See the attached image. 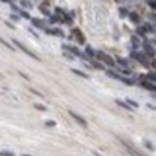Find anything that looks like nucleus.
<instances>
[{
  "instance_id": "obj_1",
  "label": "nucleus",
  "mask_w": 156,
  "mask_h": 156,
  "mask_svg": "<svg viewBox=\"0 0 156 156\" xmlns=\"http://www.w3.org/2000/svg\"><path fill=\"white\" fill-rule=\"evenodd\" d=\"M12 42H13V43H14L16 46H17L18 48H21V49H22V51H23L24 53H25V54H28L29 56H31V58H32V59H35V60H37V61H41V59L38 58V56H37L36 54H34V53H32L31 51H29V49H28V48H27L25 46H24V45H22V43L19 42V41H18V40H16V38H12Z\"/></svg>"
},
{
  "instance_id": "obj_2",
  "label": "nucleus",
  "mask_w": 156,
  "mask_h": 156,
  "mask_svg": "<svg viewBox=\"0 0 156 156\" xmlns=\"http://www.w3.org/2000/svg\"><path fill=\"white\" fill-rule=\"evenodd\" d=\"M71 32H72V35H73V36H71L70 38H75L79 45H84V42H85V37L83 36V34H82V31H80L78 28L72 29V31H71Z\"/></svg>"
},
{
  "instance_id": "obj_3",
  "label": "nucleus",
  "mask_w": 156,
  "mask_h": 156,
  "mask_svg": "<svg viewBox=\"0 0 156 156\" xmlns=\"http://www.w3.org/2000/svg\"><path fill=\"white\" fill-rule=\"evenodd\" d=\"M142 46H143V49H144V54L151 56V58L154 59V56H155V49H154L153 46H150V41L149 40H144V42L142 43Z\"/></svg>"
},
{
  "instance_id": "obj_4",
  "label": "nucleus",
  "mask_w": 156,
  "mask_h": 156,
  "mask_svg": "<svg viewBox=\"0 0 156 156\" xmlns=\"http://www.w3.org/2000/svg\"><path fill=\"white\" fill-rule=\"evenodd\" d=\"M61 48L63 49H65V51H69L73 56L75 55H77V56H79L80 55V51H79V48L78 47H76V46H70V45H63L61 46Z\"/></svg>"
},
{
  "instance_id": "obj_5",
  "label": "nucleus",
  "mask_w": 156,
  "mask_h": 156,
  "mask_svg": "<svg viewBox=\"0 0 156 156\" xmlns=\"http://www.w3.org/2000/svg\"><path fill=\"white\" fill-rule=\"evenodd\" d=\"M69 114H70V115L73 118V119H75L77 122H78V124L79 125H82V126H84V127H87V121L83 119V118H82L80 115H78V114L77 113H75V112H72V111H69Z\"/></svg>"
},
{
  "instance_id": "obj_6",
  "label": "nucleus",
  "mask_w": 156,
  "mask_h": 156,
  "mask_svg": "<svg viewBox=\"0 0 156 156\" xmlns=\"http://www.w3.org/2000/svg\"><path fill=\"white\" fill-rule=\"evenodd\" d=\"M101 60L106 64V65H108V66H115V61H114V59L112 58L111 55H108V54H106V53H103L102 54V56H101Z\"/></svg>"
},
{
  "instance_id": "obj_7",
  "label": "nucleus",
  "mask_w": 156,
  "mask_h": 156,
  "mask_svg": "<svg viewBox=\"0 0 156 156\" xmlns=\"http://www.w3.org/2000/svg\"><path fill=\"white\" fill-rule=\"evenodd\" d=\"M31 23H32V25L38 28V29H42V30H46V22L42 21V19H40V18H32L31 19Z\"/></svg>"
},
{
  "instance_id": "obj_8",
  "label": "nucleus",
  "mask_w": 156,
  "mask_h": 156,
  "mask_svg": "<svg viewBox=\"0 0 156 156\" xmlns=\"http://www.w3.org/2000/svg\"><path fill=\"white\" fill-rule=\"evenodd\" d=\"M45 32L47 35H56V36H60V37H64L65 34L61 29H58V28H54V29H46Z\"/></svg>"
},
{
  "instance_id": "obj_9",
  "label": "nucleus",
  "mask_w": 156,
  "mask_h": 156,
  "mask_svg": "<svg viewBox=\"0 0 156 156\" xmlns=\"http://www.w3.org/2000/svg\"><path fill=\"white\" fill-rule=\"evenodd\" d=\"M136 59H137L139 63H141V64H143L145 67H149V60H148L146 55H145L144 53H137Z\"/></svg>"
},
{
  "instance_id": "obj_10",
  "label": "nucleus",
  "mask_w": 156,
  "mask_h": 156,
  "mask_svg": "<svg viewBox=\"0 0 156 156\" xmlns=\"http://www.w3.org/2000/svg\"><path fill=\"white\" fill-rule=\"evenodd\" d=\"M139 85H141V87H143V88H144V89H146V90H149V91H151V93H155V91H156L155 84L150 83V82L142 80V82H141V84H139Z\"/></svg>"
},
{
  "instance_id": "obj_11",
  "label": "nucleus",
  "mask_w": 156,
  "mask_h": 156,
  "mask_svg": "<svg viewBox=\"0 0 156 156\" xmlns=\"http://www.w3.org/2000/svg\"><path fill=\"white\" fill-rule=\"evenodd\" d=\"M129 18H130V21L132 23L138 24L139 21H141V16H139L137 12H131V13H129Z\"/></svg>"
},
{
  "instance_id": "obj_12",
  "label": "nucleus",
  "mask_w": 156,
  "mask_h": 156,
  "mask_svg": "<svg viewBox=\"0 0 156 156\" xmlns=\"http://www.w3.org/2000/svg\"><path fill=\"white\" fill-rule=\"evenodd\" d=\"M131 43H132V47L135 48V49H137L138 47H141V40L138 38V36H136V35H131Z\"/></svg>"
},
{
  "instance_id": "obj_13",
  "label": "nucleus",
  "mask_w": 156,
  "mask_h": 156,
  "mask_svg": "<svg viewBox=\"0 0 156 156\" xmlns=\"http://www.w3.org/2000/svg\"><path fill=\"white\" fill-rule=\"evenodd\" d=\"M90 64H91V67L96 69V70H101V71H104V66L100 63V61H97V60H93L90 61Z\"/></svg>"
},
{
  "instance_id": "obj_14",
  "label": "nucleus",
  "mask_w": 156,
  "mask_h": 156,
  "mask_svg": "<svg viewBox=\"0 0 156 156\" xmlns=\"http://www.w3.org/2000/svg\"><path fill=\"white\" fill-rule=\"evenodd\" d=\"M84 53H85V55L88 56V58H94V56H95V51L93 49L91 46H87Z\"/></svg>"
},
{
  "instance_id": "obj_15",
  "label": "nucleus",
  "mask_w": 156,
  "mask_h": 156,
  "mask_svg": "<svg viewBox=\"0 0 156 156\" xmlns=\"http://www.w3.org/2000/svg\"><path fill=\"white\" fill-rule=\"evenodd\" d=\"M145 32H151V34H155V27L154 24H150V23H145L143 25Z\"/></svg>"
},
{
  "instance_id": "obj_16",
  "label": "nucleus",
  "mask_w": 156,
  "mask_h": 156,
  "mask_svg": "<svg viewBox=\"0 0 156 156\" xmlns=\"http://www.w3.org/2000/svg\"><path fill=\"white\" fill-rule=\"evenodd\" d=\"M106 75H107L108 77H111V78H113V79H118L119 80V78H120V75H118L117 72H114L112 70H107V71H106Z\"/></svg>"
},
{
  "instance_id": "obj_17",
  "label": "nucleus",
  "mask_w": 156,
  "mask_h": 156,
  "mask_svg": "<svg viewBox=\"0 0 156 156\" xmlns=\"http://www.w3.org/2000/svg\"><path fill=\"white\" fill-rule=\"evenodd\" d=\"M117 63L120 65V66H122V67H127L129 66L127 60L124 59V58H121V56H117Z\"/></svg>"
},
{
  "instance_id": "obj_18",
  "label": "nucleus",
  "mask_w": 156,
  "mask_h": 156,
  "mask_svg": "<svg viewBox=\"0 0 156 156\" xmlns=\"http://www.w3.org/2000/svg\"><path fill=\"white\" fill-rule=\"evenodd\" d=\"M71 71H72L73 73H76V75H77V76H79V77H83V78H85V79H89V76L87 75V73L82 72L80 70H77V69H71Z\"/></svg>"
},
{
  "instance_id": "obj_19",
  "label": "nucleus",
  "mask_w": 156,
  "mask_h": 156,
  "mask_svg": "<svg viewBox=\"0 0 156 156\" xmlns=\"http://www.w3.org/2000/svg\"><path fill=\"white\" fill-rule=\"evenodd\" d=\"M60 22H63V23H66V24H69V25H71V24L73 23V18L71 17V16H69V14H66V13H65L64 18H63Z\"/></svg>"
},
{
  "instance_id": "obj_20",
  "label": "nucleus",
  "mask_w": 156,
  "mask_h": 156,
  "mask_svg": "<svg viewBox=\"0 0 156 156\" xmlns=\"http://www.w3.org/2000/svg\"><path fill=\"white\" fill-rule=\"evenodd\" d=\"M115 102H117V104H118V106H120V107H122V108H125V109H127V111H131V112H132L131 107H130L129 104H126V102L121 101V100H115Z\"/></svg>"
},
{
  "instance_id": "obj_21",
  "label": "nucleus",
  "mask_w": 156,
  "mask_h": 156,
  "mask_svg": "<svg viewBox=\"0 0 156 156\" xmlns=\"http://www.w3.org/2000/svg\"><path fill=\"white\" fill-rule=\"evenodd\" d=\"M145 78H146V79H149L151 83L154 84L155 82H156V75H155V72H154V71H153V72H149V73H148V75L145 76ZM149 80H148V82H149Z\"/></svg>"
},
{
  "instance_id": "obj_22",
  "label": "nucleus",
  "mask_w": 156,
  "mask_h": 156,
  "mask_svg": "<svg viewBox=\"0 0 156 156\" xmlns=\"http://www.w3.org/2000/svg\"><path fill=\"white\" fill-rule=\"evenodd\" d=\"M119 80H121V82H122V83H125L126 85H133V84H135V80H133V79H129V78H125V77H121V76H120Z\"/></svg>"
},
{
  "instance_id": "obj_23",
  "label": "nucleus",
  "mask_w": 156,
  "mask_h": 156,
  "mask_svg": "<svg viewBox=\"0 0 156 156\" xmlns=\"http://www.w3.org/2000/svg\"><path fill=\"white\" fill-rule=\"evenodd\" d=\"M58 22H60V17L58 14H51L49 16V23H52V24H54V23H58Z\"/></svg>"
},
{
  "instance_id": "obj_24",
  "label": "nucleus",
  "mask_w": 156,
  "mask_h": 156,
  "mask_svg": "<svg viewBox=\"0 0 156 156\" xmlns=\"http://www.w3.org/2000/svg\"><path fill=\"white\" fill-rule=\"evenodd\" d=\"M119 13H120V17L121 18H125L126 16H129V11H127L126 7H120V9H119Z\"/></svg>"
},
{
  "instance_id": "obj_25",
  "label": "nucleus",
  "mask_w": 156,
  "mask_h": 156,
  "mask_svg": "<svg viewBox=\"0 0 156 156\" xmlns=\"http://www.w3.org/2000/svg\"><path fill=\"white\" fill-rule=\"evenodd\" d=\"M136 32H137V35H141L142 37H144L145 34H146L145 30H144V28H143V25H142V27H137V28H136ZM137 35H136V36H137Z\"/></svg>"
},
{
  "instance_id": "obj_26",
  "label": "nucleus",
  "mask_w": 156,
  "mask_h": 156,
  "mask_svg": "<svg viewBox=\"0 0 156 156\" xmlns=\"http://www.w3.org/2000/svg\"><path fill=\"white\" fill-rule=\"evenodd\" d=\"M38 10H40V12H41V13L45 14V16H51V11H49L48 9H46V7H43L42 5L38 6Z\"/></svg>"
},
{
  "instance_id": "obj_27",
  "label": "nucleus",
  "mask_w": 156,
  "mask_h": 156,
  "mask_svg": "<svg viewBox=\"0 0 156 156\" xmlns=\"http://www.w3.org/2000/svg\"><path fill=\"white\" fill-rule=\"evenodd\" d=\"M126 104H129L130 107H131V106H132V107H135V108H138V107H139V104H138L136 101L131 100V98H126Z\"/></svg>"
},
{
  "instance_id": "obj_28",
  "label": "nucleus",
  "mask_w": 156,
  "mask_h": 156,
  "mask_svg": "<svg viewBox=\"0 0 156 156\" xmlns=\"http://www.w3.org/2000/svg\"><path fill=\"white\" fill-rule=\"evenodd\" d=\"M0 43H3L4 46H6L7 48L10 49V51H14V48H13L11 45H9V42H7V41H5L4 38H1V37H0Z\"/></svg>"
},
{
  "instance_id": "obj_29",
  "label": "nucleus",
  "mask_w": 156,
  "mask_h": 156,
  "mask_svg": "<svg viewBox=\"0 0 156 156\" xmlns=\"http://www.w3.org/2000/svg\"><path fill=\"white\" fill-rule=\"evenodd\" d=\"M144 145H145L146 149H149L150 151H154V150H155V149H154V145H153L149 141H144Z\"/></svg>"
},
{
  "instance_id": "obj_30",
  "label": "nucleus",
  "mask_w": 156,
  "mask_h": 156,
  "mask_svg": "<svg viewBox=\"0 0 156 156\" xmlns=\"http://www.w3.org/2000/svg\"><path fill=\"white\" fill-rule=\"evenodd\" d=\"M54 11H55V14H58L59 17H60V16H63V17L65 16V12H64V10H63V9H60V7H55V9H54Z\"/></svg>"
},
{
  "instance_id": "obj_31",
  "label": "nucleus",
  "mask_w": 156,
  "mask_h": 156,
  "mask_svg": "<svg viewBox=\"0 0 156 156\" xmlns=\"http://www.w3.org/2000/svg\"><path fill=\"white\" fill-rule=\"evenodd\" d=\"M0 156H14V154L9 150H3V151H0Z\"/></svg>"
},
{
  "instance_id": "obj_32",
  "label": "nucleus",
  "mask_w": 156,
  "mask_h": 156,
  "mask_svg": "<svg viewBox=\"0 0 156 156\" xmlns=\"http://www.w3.org/2000/svg\"><path fill=\"white\" fill-rule=\"evenodd\" d=\"M21 5L23 7H27V9H32V4L30 1H21Z\"/></svg>"
},
{
  "instance_id": "obj_33",
  "label": "nucleus",
  "mask_w": 156,
  "mask_h": 156,
  "mask_svg": "<svg viewBox=\"0 0 156 156\" xmlns=\"http://www.w3.org/2000/svg\"><path fill=\"white\" fill-rule=\"evenodd\" d=\"M63 55H64L66 59H69V60H75V56H73L71 53H69V52H64Z\"/></svg>"
},
{
  "instance_id": "obj_34",
  "label": "nucleus",
  "mask_w": 156,
  "mask_h": 156,
  "mask_svg": "<svg viewBox=\"0 0 156 156\" xmlns=\"http://www.w3.org/2000/svg\"><path fill=\"white\" fill-rule=\"evenodd\" d=\"M34 107H35L36 109H38V111H42V112H46V111H47V108L45 107V106L38 104V103H35V104H34Z\"/></svg>"
},
{
  "instance_id": "obj_35",
  "label": "nucleus",
  "mask_w": 156,
  "mask_h": 156,
  "mask_svg": "<svg viewBox=\"0 0 156 156\" xmlns=\"http://www.w3.org/2000/svg\"><path fill=\"white\" fill-rule=\"evenodd\" d=\"M10 18L12 19V21H14V22H19L21 21V17L18 14H14V13H11L10 14Z\"/></svg>"
},
{
  "instance_id": "obj_36",
  "label": "nucleus",
  "mask_w": 156,
  "mask_h": 156,
  "mask_svg": "<svg viewBox=\"0 0 156 156\" xmlns=\"http://www.w3.org/2000/svg\"><path fill=\"white\" fill-rule=\"evenodd\" d=\"M18 13L22 16L23 18H25V19H30V14H29L28 12H25V11H19Z\"/></svg>"
},
{
  "instance_id": "obj_37",
  "label": "nucleus",
  "mask_w": 156,
  "mask_h": 156,
  "mask_svg": "<svg viewBox=\"0 0 156 156\" xmlns=\"http://www.w3.org/2000/svg\"><path fill=\"white\" fill-rule=\"evenodd\" d=\"M45 125L48 126V127H54L56 124H55V121H53V120H48V121L45 122Z\"/></svg>"
},
{
  "instance_id": "obj_38",
  "label": "nucleus",
  "mask_w": 156,
  "mask_h": 156,
  "mask_svg": "<svg viewBox=\"0 0 156 156\" xmlns=\"http://www.w3.org/2000/svg\"><path fill=\"white\" fill-rule=\"evenodd\" d=\"M146 4H148V5H149V6L151 7V9H153V10H155V7H156V3L154 1V0H150V1H148Z\"/></svg>"
},
{
  "instance_id": "obj_39",
  "label": "nucleus",
  "mask_w": 156,
  "mask_h": 156,
  "mask_svg": "<svg viewBox=\"0 0 156 156\" xmlns=\"http://www.w3.org/2000/svg\"><path fill=\"white\" fill-rule=\"evenodd\" d=\"M10 6H11V9H12L13 11H16V12H19V9H18V7L16 6L13 3H10Z\"/></svg>"
},
{
  "instance_id": "obj_40",
  "label": "nucleus",
  "mask_w": 156,
  "mask_h": 156,
  "mask_svg": "<svg viewBox=\"0 0 156 156\" xmlns=\"http://www.w3.org/2000/svg\"><path fill=\"white\" fill-rule=\"evenodd\" d=\"M121 73H122V75H125V76H130L132 72L129 71V70H121Z\"/></svg>"
},
{
  "instance_id": "obj_41",
  "label": "nucleus",
  "mask_w": 156,
  "mask_h": 156,
  "mask_svg": "<svg viewBox=\"0 0 156 156\" xmlns=\"http://www.w3.org/2000/svg\"><path fill=\"white\" fill-rule=\"evenodd\" d=\"M5 24H6V27H9L10 29H12V30H14L16 29V27L14 25H12V24L10 23V22H5Z\"/></svg>"
},
{
  "instance_id": "obj_42",
  "label": "nucleus",
  "mask_w": 156,
  "mask_h": 156,
  "mask_svg": "<svg viewBox=\"0 0 156 156\" xmlns=\"http://www.w3.org/2000/svg\"><path fill=\"white\" fill-rule=\"evenodd\" d=\"M79 58L80 59H83V60H88L89 58H88V56L85 55V53H80V55H79Z\"/></svg>"
},
{
  "instance_id": "obj_43",
  "label": "nucleus",
  "mask_w": 156,
  "mask_h": 156,
  "mask_svg": "<svg viewBox=\"0 0 156 156\" xmlns=\"http://www.w3.org/2000/svg\"><path fill=\"white\" fill-rule=\"evenodd\" d=\"M130 56H131V58H132V59H136V56H137V52H136V51H133V52H131Z\"/></svg>"
},
{
  "instance_id": "obj_44",
  "label": "nucleus",
  "mask_w": 156,
  "mask_h": 156,
  "mask_svg": "<svg viewBox=\"0 0 156 156\" xmlns=\"http://www.w3.org/2000/svg\"><path fill=\"white\" fill-rule=\"evenodd\" d=\"M149 19H151L153 22H155V19H156V17H155V13H154V12L149 14Z\"/></svg>"
},
{
  "instance_id": "obj_45",
  "label": "nucleus",
  "mask_w": 156,
  "mask_h": 156,
  "mask_svg": "<svg viewBox=\"0 0 156 156\" xmlns=\"http://www.w3.org/2000/svg\"><path fill=\"white\" fill-rule=\"evenodd\" d=\"M18 73H19V76H22L23 78H25V79H28V80H30V78H29V77H28L27 75H24V73H23V72H21V71H19Z\"/></svg>"
},
{
  "instance_id": "obj_46",
  "label": "nucleus",
  "mask_w": 156,
  "mask_h": 156,
  "mask_svg": "<svg viewBox=\"0 0 156 156\" xmlns=\"http://www.w3.org/2000/svg\"><path fill=\"white\" fill-rule=\"evenodd\" d=\"M30 91H32V93H34L35 95H37V96H40V97H43V96H42V95H41L40 93H37V91H36V90H34V89H30Z\"/></svg>"
},
{
  "instance_id": "obj_47",
  "label": "nucleus",
  "mask_w": 156,
  "mask_h": 156,
  "mask_svg": "<svg viewBox=\"0 0 156 156\" xmlns=\"http://www.w3.org/2000/svg\"><path fill=\"white\" fill-rule=\"evenodd\" d=\"M29 31H30V32H31V34H32V35H34V36H35L36 38H38V35H37V34H36V32H35L34 30H32V29H29Z\"/></svg>"
},
{
  "instance_id": "obj_48",
  "label": "nucleus",
  "mask_w": 156,
  "mask_h": 156,
  "mask_svg": "<svg viewBox=\"0 0 156 156\" xmlns=\"http://www.w3.org/2000/svg\"><path fill=\"white\" fill-rule=\"evenodd\" d=\"M151 66H153L154 69H155V66H156V64H155V60H154V59H153V61H151Z\"/></svg>"
},
{
  "instance_id": "obj_49",
  "label": "nucleus",
  "mask_w": 156,
  "mask_h": 156,
  "mask_svg": "<svg viewBox=\"0 0 156 156\" xmlns=\"http://www.w3.org/2000/svg\"><path fill=\"white\" fill-rule=\"evenodd\" d=\"M146 106H148V107H149V108H151V109H155L154 106H150V104H146Z\"/></svg>"
},
{
  "instance_id": "obj_50",
  "label": "nucleus",
  "mask_w": 156,
  "mask_h": 156,
  "mask_svg": "<svg viewBox=\"0 0 156 156\" xmlns=\"http://www.w3.org/2000/svg\"><path fill=\"white\" fill-rule=\"evenodd\" d=\"M22 156H32V155H28V154H23Z\"/></svg>"
}]
</instances>
